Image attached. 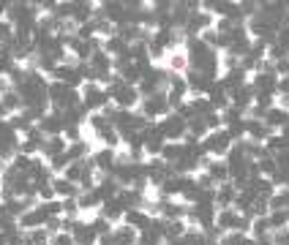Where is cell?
<instances>
[{"label":"cell","instance_id":"obj_1","mask_svg":"<svg viewBox=\"0 0 289 245\" xmlns=\"http://www.w3.org/2000/svg\"><path fill=\"white\" fill-rule=\"evenodd\" d=\"M44 221H47V215H44V210H41V207H38V210H28V213H22V215H20V226H22V229H28V232L41 229Z\"/></svg>","mask_w":289,"mask_h":245},{"label":"cell","instance_id":"obj_2","mask_svg":"<svg viewBox=\"0 0 289 245\" xmlns=\"http://www.w3.org/2000/svg\"><path fill=\"white\" fill-rule=\"evenodd\" d=\"M265 126L267 128H284V126H289V112L281 109V107L267 109L265 112Z\"/></svg>","mask_w":289,"mask_h":245},{"label":"cell","instance_id":"obj_3","mask_svg":"<svg viewBox=\"0 0 289 245\" xmlns=\"http://www.w3.org/2000/svg\"><path fill=\"white\" fill-rule=\"evenodd\" d=\"M238 213H235V210H229V207H226V210H221V213H218V218H216V226H218V229H221V232H235V226H238Z\"/></svg>","mask_w":289,"mask_h":245},{"label":"cell","instance_id":"obj_4","mask_svg":"<svg viewBox=\"0 0 289 245\" xmlns=\"http://www.w3.org/2000/svg\"><path fill=\"white\" fill-rule=\"evenodd\" d=\"M93 166L95 169H101V172H109V169H115V153L109 150H99V153H93Z\"/></svg>","mask_w":289,"mask_h":245},{"label":"cell","instance_id":"obj_5","mask_svg":"<svg viewBox=\"0 0 289 245\" xmlns=\"http://www.w3.org/2000/svg\"><path fill=\"white\" fill-rule=\"evenodd\" d=\"M235 196H238V194H235V188L229 186V182H221V188H218V194H216V202H218V207H221V210H226L235 202Z\"/></svg>","mask_w":289,"mask_h":245},{"label":"cell","instance_id":"obj_6","mask_svg":"<svg viewBox=\"0 0 289 245\" xmlns=\"http://www.w3.org/2000/svg\"><path fill=\"white\" fill-rule=\"evenodd\" d=\"M52 188H55V196H66V199H71V196L76 194L74 182H68L66 177H57V180H52Z\"/></svg>","mask_w":289,"mask_h":245},{"label":"cell","instance_id":"obj_7","mask_svg":"<svg viewBox=\"0 0 289 245\" xmlns=\"http://www.w3.org/2000/svg\"><path fill=\"white\" fill-rule=\"evenodd\" d=\"M126 47L128 44L120 36H112V38H107V44H104V52H107V55H120V52H126Z\"/></svg>","mask_w":289,"mask_h":245},{"label":"cell","instance_id":"obj_8","mask_svg":"<svg viewBox=\"0 0 289 245\" xmlns=\"http://www.w3.org/2000/svg\"><path fill=\"white\" fill-rule=\"evenodd\" d=\"M22 104H25V98H22L20 93H11V90H6V93H3V109H6V112L20 109Z\"/></svg>","mask_w":289,"mask_h":245},{"label":"cell","instance_id":"obj_9","mask_svg":"<svg viewBox=\"0 0 289 245\" xmlns=\"http://www.w3.org/2000/svg\"><path fill=\"white\" fill-rule=\"evenodd\" d=\"M267 202H270V210H273V213L276 210H286L289 207V188H284L281 194H273Z\"/></svg>","mask_w":289,"mask_h":245},{"label":"cell","instance_id":"obj_10","mask_svg":"<svg viewBox=\"0 0 289 245\" xmlns=\"http://www.w3.org/2000/svg\"><path fill=\"white\" fill-rule=\"evenodd\" d=\"M90 229L99 234V237H104V234H112V229H115V226H112V221H107L104 215H99V218H93V226H90Z\"/></svg>","mask_w":289,"mask_h":245},{"label":"cell","instance_id":"obj_11","mask_svg":"<svg viewBox=\"0 0 289 245\" xmlns=\"http://www.w3.org/2000/svg\"><path fill=\"white\" fill-rule=\"evenodd\" d=\"M169 68H172V71H186V68H188V57L183 55V52L172 55V57H169Z\"/></svg>","mask_w":289,"mask_h":245},{"label":"cell","instance_id":"obj_12","mask_svg":"<svg viewBox=\"0 0 289 245\" xmlns=\"http://www.w3.org/2000/svg\"><path fill=\"white\" fill-rule=\"evenodd\" d=\"M194 182H197V188H199V191H213V188H216V180L210 177V172H202Z\"/></svg>","mask_w":289,"mask_h":245},{"label":"cell","instance_id":"obj_13","mask_svg":"<svg viewBox=\"0 0 289 245\" xmlns=\"http://www.w3.org/2000/svg\"><path fill=\"white\" fill-rule=\"evenodd\" d=\"M74 234H68V232H57V234H52L49 237V245H74Z\"/></svg>","mask_w":289,"mask_h":245},{"label":"cell","instance_id":"obj_14","mask_svg":"<svg viewBox=\"0 0 289 245\" xmlns=\"http://www.w3.org/2000/svg\"><path fill=\"white\" fill-rule=\"evenodd\" d=\"M95 237H99V234H95L93 229H85V226H82L80 232H76V242H80V245H93Z\"/></svg>","mask_w":289,"mask_h":245},{"label":"cell","instance_id":"obj_15","mask_svg":"<svg viewBox=\"0 0 289 245\" xmlns=\"http://www.w3.org/2000/svg\"><path fill=\"white\" fill-rule=\"evenodd\" d=\"M66 164H68L66 153H63V155H49V169H55V172H63V169H66Z\"/></svg>","mask_w":289,"mask_h":245},{"label":"cell","instance_id":"obj_16","mask_svg":"<svg viewBox=\"0 0 289 245\" xmlns=\"http://www.w3.org/2000/svg\"><path fill=\"white\" fill-rule=\"evenodd\" d=\"M205 126L216 131V128H221V126H224V122H221V117H218V115H216V112H207V115H205Z\"/></svg>","mask_w":289,"mask_h":245},{"label":"cell","instance_id":"obj_17","mask_svg":"<svg viewBox=\"0 0 289 245\" xmlns=\"http://www.w3.org/2000/svg\"><path fill=\"white\" fill-rule=\"evenodd\" d=\"M66 136L71 139V142H80V128H74V126H71V128L66 131Z\"/></svg>","mask_w":289,"mask_h":245},{"label":"cell","instance_id":"obj_18","mask_svg":"<svg viewBox=\"0 0 289 245\" xmlns=\"http://www.w3.org/2000/svg\"><path fill=\"white\" fill-rule=\"evenodd\" d=\"M278 74H289V60H278Z\"/></svg>","mask_w":289,"mask_h":245},{"label":"cell","instance_id":"obj_19","mask_svg":"<svg viewBox=\"0 0 289 245\" xmlns=\"http://www.w3.org/2000/svg\"><path fill=\"white\" fill-rule=\"evenodd\" d=\"M0 14H3V3H0Z\"/></svg>","mask_w":289,"mask_h":245}]
</instances>
